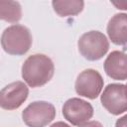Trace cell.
Masks as SVG:
<instances>
[{"label":"cell","instance_id":"1","mask_svg":"<svg viewBox=\"0 0 127 127\" xmlns=\"http://www.w3.org/2000/svg\"><path fill=\"white\" fill-rule=\"evenodd\" d=\"M55 72L53 61L46 55L35 54L22 65V77L31 87H40L49 82Z\"/></svg>","mask_w":127,"mask_h":127},{"label":"cell","instance_id":"2","mask_svg":"<svg viewBox=\"0 0 127 127\" xmlns=\"http://www.w3.org/2000/svg\"><path fill=\"white\" fill-rule=\"evenodd\" d=\"M32 35L30 30L23 25H12L4 30L1 36L3 50L9 55H25L32 46Z\"/></svg>","mask_w":127,"mask_h":127},{"label":"cell","instance_id":"3","mask_svg":"<svg viewBox=\"0 0 127 127\" xmlns=\"http://www.w3.org/2000/svg\"><path fill=\"white\" fill-rule=\"evenodd\" d=\"M78 51L88 61L100 60L109 49L106 36L99 31H89L81 35L77 42Z\"/></svg>","mask_w":127,"mask_h":127},{"label":"cell","instance_id":"4","mask_svg":"<svg viewBox=\"0 0 127 127\" xmlns=\"http://www.w3.org/2000/svg\"><path fill=\"white\" fill-rule=\"evenodd\" d=\"M55 116V106L47 101L32 102L22 112L23 121L29 127H45L54 120Z\"/></svg>","mask_w":127,"mask_h":127},{"label":"cell","instance_id":"5","mask_svg":"<svg viewBox=\"0 0 127 127\" xmlns=\"http://www.w3.org/2000/svg\"><path fill=\"white\" fill-rule=\"evenodd\" d=\"M103 83V78L97 70L87 68L77 75L74 87L78 95L89 99H95L100 94Z\"/></svg>","mask_w":127,"mask_h":127},{"label":"cell","instance_id":"6","mask_svg":"<svg viewBox=\"0 0 127 127\" xmlns=\"http://www.w3.org/2000/svg\"><path fill=\"white\" fill-rule=\"evenodd\" d=\"M102 106L111 114L119 115L127 110L126 85L119 83L108 84L101 94Z\"/></svg>","mask_w":127,"mask_h":127},{"label":"cell","instance_id":"7","mask_svg":"<svg viewBox=\"0 0 127 127\" xmlns=\"http://www.w3.org/2000/svg\"><path fill=\"white\" fill-rule=\"evenodd\" d=\"M63 115L72 125L79 126L93 116V107L87 101L73 97L64 104Z\"/></svg>","mask_w":127,"mask_h":127},{"label":"cell","instance_id":"8","mask_svg":"<svg viewBox=\"0 0 127 127\" xmlns=\"http://www.w3.org/2000/svg\"><path fill=\"white\" fill-rule=\"evenodd\" d=\"M28 86L22 81L12 82L0 90V107L5 110L19 108L27 99Z\"/></svg>","mask_w":127,"mask_h":127},{"label":"cell","instance_id":"9","mask_svg":"<svg viewBox=\"0 0 127 127\" xmlns=\"http://www.w3.org/2000/svg\"><path fill=\"white\" fill-rule=\"evenodd\" d=\"M104 70L106 74L113 79L125 80L127 77L125 53L119 51L110 53L104 62Z\"/></svg>","mask_w":127,"mask_h":127},{"label":"cell","instance_id":"10","mask_svg":"<svg viewBox=\"0 0 127 127\" xmlns=\"http://www.w3.org/2000/svg\"><path fill=\"white\" fill-rule=\"evenodd\" d=\"M107 34L115 45L125 46L127 42V15L120 13L114 15L108 22Z\"/></svg>","mask_w":127,"mask_h":127},{"label":"cell","instance_id":"11","mask_svg":"<svg viewBox=\"0 0 127 127\" xmlns=\"http://www.w3.org/2000/svg\"><path fill=\"white\" fill-rule=\"evenodd\" d=\"M22 17V8L17 1L0 0V20L9 23H16Z\"/></svg>","mask_w":127,"mask_h":127},{"label":"cell","instance_id":"12","mask_svg":"<svg viewBox=\"0 0 127 127\" xmlns=\"http://www.w3.org/2000/svg\"><path fill=\"white\" fill-rule=\"evenodd\" d=\"M53 8L55 12L62 17L65 16H74L79 14L84 6L83 1L73 0V1H53L52 2Z\"/></svg>","mask_w":127,"mask_h":127},{"label":"cell","instance_id":"13","mask_svg":"<svg viewBox=\"0 0 127 127\" xmlns=\"http://www.w3.org/2000/svg\"><path fill=\"white\" fill-rule=\"evenodd\" d=\"M79 127H103V125L98 122V121H87L81 125H79Z\"/></svg>","mask_w":127,"mask_h":127},{"label":"cell","instance_id":"14","mask_svg":"<svg viewBox=\"0 0 127 127\" xmlns=\"http://www.w3.org/2000/svg\"><path fill=\"white\" fill-rule=\"evenodd\" d=\"M126 118H127V116L124 115L122 118L118 119L117 122H116V126L115 127H126Z\"/></svg>","mask_w":127,"mask_h":127},{"label":"cell","instance_id":"15","mask_svg":"<svg viewBox=\"0 0 127 127\" xmlns=\"http://www.w3.org/2000/svg\"><path fill=\"white\" fill-rule=\"evenodd\" d=\"M50 127H70L68 124L64 123V122H62V121H59V122H56L54 123L53 125H51Z\"/></svg>","mask_w":127,"mask_h":127}]
</instances>
